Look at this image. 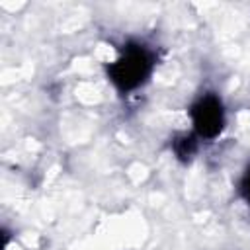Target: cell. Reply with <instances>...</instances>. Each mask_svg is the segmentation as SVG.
Segmentation results:
<instances>
[{
  "mask_svg": "<svg viewBox=\"0 0 250 250\" xmlns=\"http://www.w3.org/2000/svg\"><path fill=\"white\" fill-rule=\"evenodd\" d=\"M191 119H193L195 131L201 137L213 139L215 135H219V131L223 129V123H225L221 102L215 96H203L191 107Z\"/></svg>",
  "mask_w": 250,
  "mask_h": 250,
  "instance_id": "2",
  "label": "cell"
},
{
  "mask_svg": "<svg viewBox=\"0 0 250 250\" xmlns=\"http://www.w3.org/2000/svg\"><path fill=\"white\" fill-rule=\"evenodd\" d=\"M195 139L191 135H182L174 141V150L180 158H189L193 152H195Z\"/></svg>",
  "mask_w": 250,
  "mask_h": 250,
  "instance_id": "3",
  "label": "cell"
},
{
  "mask_svg": "<svg viewBox=\"0 0 250 250\" xmlns=\"http://www.w3.org/2000/svg\"><path fill=\"white\" fill-rule=\"evenodd\" d=\"M150 68H152L150 53L141 45H129L123 57L109 66V78L119 90L129 92L145 82V78L150 74Z\"/></svg>",
  "mask_w": 250,
  "mask_h": 250,
  "instance_id": "1",
  "label": "cell"
},
{
  "mask_svg": "<svg viewBox=\"0 0 250 250\" xmlns=\"http://www.w3.org/2000/svg\"><path fill=\"white\" fill-rule=\"evenodd\" d=\"M240 191H242V195L250 201V168H248V172L244 174V178H242V184H240Z\"/></svg>",
  "mask_w": 250,
  "mask_h": 250,
  "instance_id": "4",
  "label": "cell"
}]
</instances>
